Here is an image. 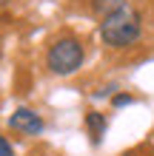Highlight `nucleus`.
<instances>
[{
    "instance_id": "20e7f679",
    "label": "nucleus",
    "mask_w": 154,
    "mask_h": 156,
    "mask_svg": "<svg viewBox=\"0 0 154 156\" xmlns=\"http://www.w3.org/2000/svg\"><path fill=\"white\" fill-rule=\"evenodd\" d=\"M83 128L88 131L92 142H94V145H100L103 133H106V128H108V116H106L103 111H88V114H86V119H83Z\"/></svg>"
},
{
    "instance_id": "7ed1b4c3",
    "label": "nucleus",
    "mask_w": 154,
    "mask_h": 156,
    "mask_svg": "<svg viewBox=\"0 0 154 156\" xmlns=\"http://www.w3.org/2000/svg\"><path fill=\"white\" fill-rule=\"evenodd\" d=\"M9 128L23 136H40L46 131V122H43V116L37 111H32V108H14L12 116H9Z\"/></svg>"
},
{
    "instance_id": "6e6552de",
    "label": "nucleus",
    "mask_w": 154,
    "mask_h": 156,
    "mask_svg": "<svg viewBox=\"0 0 154 156\" xmlns=\"http://www.w3.org/2000/svg\"><path fill=\"white\" fill-rule=\"evenodd\" d=\"M120 156H140V153H131V151H126V153H120Z\"/></svg>"
},
{
    "instance_id": "f03ea898",
    "label": "nucleus",
    "mask_w": 154,
    "mask_h": 156,
    "mask_svg": "<svg viewBox=\"0 0 154 156\" xmlns=\"http://www.w3.org/2000/svg\"><path fill=\"white\" fill-rule=\"evenodd\" d=\"M86 62V45L74 34H63L46 48V68L54 77H71Z\"/></svg>"
},
{
    "instance_id": "f257e3e1",
    "label": "nucleus",
    "mask_w": 154,
    "mask_h": 156,
    "mask_svg": "<svg viewBox=\"0 0 154 156\" xmlns=\"http://www.w3.org/2000/svg\"><path fill=\"white\" fill-rule=\"evenodd\" d=\"M97 31H100V40L106 48L111 51H129L143 40V31H146V23H143L140 9H134L131 3L120 6L117 12L100 17L97 23Z\"/></svg>"
},
{
    "instance_id": "39448f33",
    "label": "nucleus",
    "mask_w": 154,
    "mask_h": 156,
    "mask_svg": "<svg viewBox=\"0 0 154 156\" xmlns=\"http://www.w3.org/2000/svg\"><path fill=\"white\" fill-rule=\"evenodd\" d=\"M129 0H88V9L97 14V17H106V14H111L117 12L120 6H126Z\"/></svg>"
},
{
    "instance_id": "0eeeda50",
    "label": "nucleus",
    "mask_w": 154,
    "mask_h": 156,
    "mask_svg": "<svg viewBox=\"0 0 154 156\" xmlns=\"http://www.w3.org/2000/svg\"><path fill=\"white\" fill-rule=\"evenodd\" d=\"M0 156H14V148H12V142H9L3 133H0Z\"/></svg>"
},
{
    "instance_id": "423d86ee",
    "label": "nucleus",
    "mask_w": 154,
    "mask_h": 156,
    "mask_svg": "<svg viewBox=\"0 0 154 156\" xmlns=\"http://www.w3.org/2000/svg\"><path fill=\"white\" fill-rule=\"evenodd\" d=\"M126 105H134L131 94H114L111 97V108H126Z\"/></svg>"
}]
</instances>
